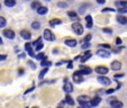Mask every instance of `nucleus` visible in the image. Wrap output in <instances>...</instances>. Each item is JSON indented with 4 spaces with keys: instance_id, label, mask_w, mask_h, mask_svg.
I'll use <instances>...</instances> for the list:
<instances>
[{
    "instance_id": "23",
    "label": "nucleus",
    "mask_w": 127,
    "mask_h": 108,
    "mask_svg": "<svg viewBox=\"0 0 127 108\" xmlns=\"http://www.w3.org/2000/svg\"><path fill=\"white\" fill-rule=\"evenodd\" d=\"M65 103H66L67 105H70V106L74 105V100H73V99H72V97L69 96V95H66V97H65Z\"/></svg>"
},
{
    "instance_id": "48",
    "label": "nucleus",
    "mask_w": 127,
    "mask_h": 108,
    "mask_svg": "<svg viewBox=\"0 0 127 108\" xmlns=\"http://www.w3.org/2000/svg\"><path fill=\"white\" fill-rule=\"evenodd\" d=\"M78 108H84V107H83V106H80V107H78Z\"/></svg>"
},
{
    "instance_id": "6",
    "label": "nucleus",
    "mask_w": 127,
    "mask_h": 108,
    "mask_svg": "<svg viewBox=\"0 0 127 108\" xmlns=\"http://www.w3.org/2000/svg\"><path fill=\"white\" fill-rule=\"evenodd\" d=\"M109 104H110V106L113 108H123L124 107V104H123L122 101L118 100L117 98L114 99V100H111V101H109Z\"/></svg>"
},
{
    "instance_id": "22",
    "label": "nucleus",
    "mask_w": 127,
    "mask_h": 108,
    "mask_svg": "<svg viewBox=\"0 0 127 108\" xmlns=\"http://www.w3.org/2000/svg\"><path fill=\"white\" fill-rule=\"evenodd\" d=\"M47 11H48V9L46 7H43V6H41V7L37 9V14L38 15H45Z\"/></svg>"
},
{
    "instance_id": "24",
    "label": "nucleus",
    "mask_w": 127,
    "mask_h": 108,
    "mask_svg": "<svg viewBox=\"0 0 127 108\" xmlns=\"http://www.w3.org/2000/svg\"><path fill=\"white\" fill-rule=\"evenodd\" d=\"M61 24H62V20L61 19H52V20H50L51 26H56V25H61Z\"/></svg>"
},
{
    "instance_id": "27",
    "label": "nucleus",
    "mask_w": 127,
    "mask_h": 108,
    "mask_svg": "<svg viewBox=\"0 0 127 108\" xmlns=\"http://www.w3.org/2000/svg\"><path fill=\"white\" fill-rule=\"evenodd\" d=\"M51 64H52V63H51L50 61L46 60V58L44 59V60H42V62H41V65H42L43 68H47V67H50Z\"/></svg>"
},
{
    "instance_id": "36",
    "label": "nucleus",
    "mask_w": 127,
    "mask_h": 108,
    "mask_svg": "<svg viewBox=\"0 0 127 108\" xmlns=\"http://www.w3.org/2000/svg\"><path fill=\"white\" fill-rule=\"evenodd\" d=\"M89 47H90V43H84L83 45L81 46V48H82V50H88Z\"/></svg>"
},
{
    "instance_id": "25",
    "label": "nucleus",
    "mask_w": 127,
    "mask_h": 108,
    "mask_svg": "<svg viewBox=\"0 0 127 108\" xmlns=\"http://www.w3.org/2000/svg\"><path fill=\"white\" fill-rule=\"evenodd\" d=\"M5 5L7 7H14L16 5V0H5Z\"/></svg>"
},
{
    "instance_id": "28",
    "label": "nucleus",
    "mask_w": 127,
    "mask_h": 108,
    "mask_svg": "<svg viewBox=\"0 0 127 108\" xmlns=\"http://www.w3.org/2000/svg\"><path fill=\"white\" fill-rule=\"evenodd\" d=\"M47 72H48V69H47V68H44V69L41 71V73H39V75H38V79H43V78H44V75H45L46 73H47Z\"/></svg>"
},
{
    "instance_id": "2",
    "label": "nucleus",
    "mask_w": 127,
    "mask_h": 108,
    "mask_svg": "<svg viewBox=\"0 0 127 108\" xmlns=\"http://www.w3.org/2000/svg\"><path fill=\"white\" fill-rule=\"evenodd\" d=\"M44 38L50 41V42H53V41H55V36H54V34L52 33V31L45 29V31H44Z\"/></svg>"
},
{
    "instance_id": "20",
    "label": "nucleus",
    "mask_w": 127,
    "mask_h": 108,
    "mask_svg": "<svg viewBox=\"0 0 127 108\" xmlns=\"http://www.w3.org/2000/svg\"><path fill=\"white\" fill-rule=\"evenodd\" d=\"M64 44L69 47H74V46H77V41L75 39H65Z\"/></svg>"
},
{
    "instance_id": "3",
    "label": "nucleus",
    "mask_w": 127,
    "mask_h": 108,
    "mask_svg": "<svg viewBox=\"0 0 127 108\" xmlns=\"http://www.w3.org/2000/svg\"><path fill=\"white\" fill-rule=\"evenodd\" d=\"M82 75H83V74H82L80 71L74 72V73H73V75H72V78H73V81L78 82V83L82 82V81H83V77H82Z\"/></svg>"
},
{
    "instance_id": "50",
    "label": "nucleus",
    "mask_w": 127,
    "mask_h": 108,
    "mask_svg": "<svg viewBox=\"0 0 127 108\" xmlns=\"http://www.w3.org/2000/svg\"><path fill=\"white\" fill-rule=\"evenodd\" d=\"M58 108H63V107H58Z\"/></svg>"
},
{
    "instance_id": "32",
    "label": "nucleus",
    "mask_w": 127,
    "mask_h": 108,
    "mask_svg": "<svg viewBox=\"0 0 127 108\" xmlns=\"http://www.w3.org/2000/svg\"><path fill=\"white\" fill-rule=\"evenodd\" d=\"M32 27H33L34 29H39V27H41V23L39 22H34L33 24H32Z\"/></svg>"
},
{
    "instance_id": "43",
    "label": "nucleus",
    "mask_w": 127,
    "mask_h": 108,
    "mask_svg": "<svg viewBox=\"0 0 127 108\" xmlns=\"http://www.w3.org/2000/svg\"><path fill=\"white\" fill-rule=\"evenodd\" d=\"M124 77V74H115L114 75V78H115V79H119V78H123Z\"/></svg>"
},
{
    "instance_id": "15",
    "label": "nucleus",
    "mask_w": 127,
    "mask_h": 108,
    "mask_svg": "<svg viewBox=\"0 0 127 108\" xmlns=\"http://www.w3.org/2000/svg\"><path fill=\"white\" fill-rule=\"evenodd\" d=\"M110 67H111V69H113L114 71H118V70L122 69V63H120L119 61H113Z\"/></svg>"
},
{
    "instance_id": "44",
    "label": "nucleus",
    "mask_w": 127,
    "mask_h": 108,
    "mask_svg": "<svg viewBox=\"0 0 127 108\" xmlns=\"http://www.w3.org/2000/svg\"><path fill=\"white\" fill-rule=\"evenodd\" d=\"M7 59V55H0V61H3Z\"/></svg>"
},
{
    "instance_id": "41",
    "label": "nucleus",
    "mask_w": 127,
    "mask_h": 108,
    "mask_svg": "<svg viewBox=\"0 0 127 108\" xmlns=\"http://www.w3.org/2000/svg\"><path fill=\"white\" fill-rule=\"evenodd\" d=\"M100 46L103 48V50H106V48H110V45H109V44H101Z\"/></svg>"
},
{
    "instance_id": "11",
    "label": "nucleus",
    "mask_w": 127,
    "mask_h": 108,
    "mask_svg": "<svg viewBox=\"0 0 127 108\" xmlns=\"http://www.w3.org/2000/svg\"><path fill=\"white\" fill-rule=\"evenodd\" d=\"M3 36H6L9 39H12L15 38V32L11 31V29H5L3 31Z\"/></svg>"
},
{
    "instance_id": "39",
    "label": "nucleus",
    "mask_w": 127,
    "mask_h": 108,
    "mask_svg": "<svg viewBox=\"0 0 127 108\" xmlns=\"http://www.w3.org/2000/svg\"><path fill=\"white\" fill-rule=\"evenodd\" d=\"M106 11H115V9H113V8H103L102 9V12H106Z\"/></svg>"
},
{
    "instance_id": "19",
    "label": "nucleus",
    "mask_w": 127,
    "mask_h": 108,
    "mask_svg": "<svg viewBox=\"0 0 127 108\" xmlns=\"http://www.w3.org/2000/svg\"><path fill=\"white\" fill-rule=\"evenodd\" d=\"M117 23H119V24L122 25H126L127 24V18L125 16H123V15H119V16H117Z\"/></svg>"
},
{
    "instance_id": "12",
    "label": "nucleus",
    "mask_w": 127,
    "mask_h": 108,
    "mask_svg": "<svg viewBox=\"0 0 127 108\" xmlns=\"http://www.w3.org/2000/svg\"><path fill=\"white\" fill-rule=\"evenodd\" d=\"M63 90H64L65 92H72L73 91V86H72V83L71 82H67V81H65V83H64V86H63Z\"/></svg>"
},
{
    "instance_id": "49",
    "label": "nucleus",
    "mask_w": 127,
    "mask_h": 108,
    "mask_svg": "<svg viewBox=\"0 0 127 108\" xmlns=\"http://www.w3.org/2000/svg\"><path fill=\"white\" fill-rule=\"evenodd\" d=\"M0 9H1V5H0Z\"/></svg>"
},
{
    "instance_id": "51",
    "label": "nucleus",
    "mask_w": 127,
    "mask_h": 108,
    "mask_svg": "<svg viewBox=\"0 0 127 108\" xmlns=\"http://www.w3.org/2000/svg\"><path fill=\"white\" fill-rule=\"evenodd\" d=\"M33 108H37V107H33Z\"/></svg>"
},
{
    "instance_id": "26",
    "label": "nucleus",
    "mask_w": 127,
    "mask_h": 108,
    "mask_svg": "<svg viewBox=\"0 0 127 108\" xmlns=\"http://www.w3.org/2000/svg\"><path fill=\"white\" fill-rule=\"evenodd\" d=\"M31 7H32V9H38L39 7H41V2L39 1H33L32 2V5H31Z\"/></svg>"
},
{
    "instance_id": "31",
    "label": "nucleus",
    "mask_w": 127,
    "mask_h": 108,
    "mask_svg": "<svg viewBox=\"0 0 127 108\" xmlns=\"http://www.w3.org/2000/svg\"><path fill=\"white\" fill-rule=\"evenodd\" d=\"M7 22H6V18H3L2 16H0V27H5Z\"/></svg>"
},
{
    "instance_id": "42",
    "label": "nucleus",
    "mask_w": 127,
    "mask_h": 108,
    "mask_svg": "<svg viewBox=\"0 0 127 108\" xmlns=\"http://www.w3.org/2000/svg\"><path fill=\"white\" fill-rule=\"evenodd\" d=\"M116 44H117V45H120V44H122V39H120L119 37L116 38Z\"/></svg>"
},
{
    "instance_id": "14",
    "label": "nucleus",
    "mask_w": 127,
    "mask_h": 108,
    "mask_svg": "<svg viewBox=\"0 0 127 108\" xmlns=\"http://www.w3.org/2000/svg\"><path fill=\"white\" fill-rule=\"evenodd\" d=\"M92 56V54H91V52L90 51H86L84 52V54L81 56V63H84V62H87V61L89 60V59Z\"/></svg>"
},
{
    "instance_id": "34",
    "label": "nucleus",
    "mask_w": 127,
    "mask_h": 108,
    "mask_svg": "<svg viewBox=\"0 0 127 108\" xmlns=\"http://www.w3.org/2000/svg\"><path fill=\"white\" fill-rule=\"evenodd\" d=\"M91 38H92V36L90 35V34H88V35L86 36V37H84V39H83V42L84 43H89V42L91 41Z\"/></svg>"
},
{
    "instance_id": "5",
    "label": "nucleus",
    "mask_w": 127,
    "mask_h": 108,
    "mask_svg": "<svg viewBox=\"0 0 127 108\" xmlns=\"http://www.w3.org/2000/svg\"><path fill=\"white\" fill-rule=\"evenodd\" d=\"M97 55L100 56V58H103V59H108L110 56V53L108 52V51L103 50V48H100V50L97 51Z\"/></svg>"
},
{
    "instance_id": "45",
    "label": "nucleus",
    "mask_w": 127,
    "mask_h": 108,
    "mask_svg": "<svg viewBox=\"0 0 127 108\" xmlns=\"http://www.w3.org/2000/svg\"><path fill=\"white\" fill-rule=\"evenodd\" d=\"M97 2L100 3V5H103V3L106 2V0H97Z\"/></svg>"
},
{
    "instance_id": "35",
    "label": "nucleus",
    "mask_w": 127,
    "mask_h": 108,
    "mask_svg": "<svg viewBox=\"0 0 127 108\" xmlns=\"http://www.w3.org/2000/svg\"><path fill=\"white\" fill-rule=\"evenodd\" d=\"M58 7L59 8H66L67 7V3L66 2H62V1H61V2L58 3Z\"/></svg>"
},
{
    "instance_id": "38",
    "label": "nucleus",
    "mask_w": 127,
    "mask_h": 108,
    "mask_svg": "<svg viewBox=\"0 0 127 108\" xmlns=\"http://www.w3.org/2000/svg\"><path fill=\"white\" fill-rule=\"evenodd\" d=\"M115 90H116V89H113V88H111V89H108L107 91H106V94H107V95H110V94H114V92H115Z\"/></svg>"
},
{
    "instance_id": "21",
    "label": "nucleus",
    "mask_w": 127,
    "mask_h": 108,
    "mask_svg": "<svg viewBox=\"0 0 127 108\" xmlns=\"http://www.w3.org/2000/svg\"><path fill=\"white\" fill-rule=\"evenodd\" d=\"M116 6L119 8L122 7H127V0H119V1H116Z\"/></svg>"
},
{
    "instance_id": "1",
    "label": "nucleus",
    "mask_w": 127,
    "mask_h": 108,
    "mask_svg": "<svg viewBox=\"0 0 127 108\" xmlns=\"http://www.w3.org/2000/svg\"><path fill=\"white\" fill-rule=\"evenodd\" d=\"M72 29L77 35H81L83 33V26H82L80 23H73L72 24Z\"/></svg>"
},
{
    "instance_id": "13",
    "label": "nucleus",
    "mask_w": 127,
    "mask_h": 108,
    "mask_svg": "<svg viewBox=\"0 0 127 108\" xmlns=\"http://www.w3.org/2000/svg\"><path fill=\"white\" fill-rule=\"evenodd\" d=\"M80 72L82 74H90L92 72V69L89 67H84V65H80Z\"/></svg>"
},
{
    "instance_id": "8",
    "label": "nucleus",
    "mask_w": 127,
    "mask_h": 108,
    "mask_svg": "<svg viewBox=\"0 0 127 108\" xmlns=\"http://www.w3.org/2000/svg\"><path fill=\"white\" fill-rule=\"evenodd\" d=\"M95 71L98 73V74H100V75H105V74H107L108 73V68H106V67H97L96 69H95Z\"/></svg>"
},
{
    "instance_id": "18",
    "label": "nucleus",
    "mask_w": 127,
    "mask_h": 108,
    "mask_svg": "<svg viewBox=\"0 0 127 108\" xmlns=\"http://www.w3.org/2000/svg\"><path fill=\"white\" fill-rule=\"evenodd\" d=\"M91 100L90 99V97H88V96H86V95H83V96H79L78 97V101H79L80 104H82V103H89V101Z\"/></svg>"
},
{
    "instance_id": "4",
    "label": "nucleus",
    "mask_w": 127,
    "mask_h": 108,
    "mask_svg": "<svg viewBox=\"0 0 127 108\" xmlns=\"http://www.w3.org/2000/svg\"><path fill=\"white\" fill-rule=\"evenodd\" d=\"M97 80H98L101 84H103V86H109V84H110V82H111L110 79H109V78H107V77H105V75H99Z\"/></svg>"
},
{
    "instance_id": "10",
    "label": "nucleus",
    "mask_w": 127,
    "mask_h": 108,
    "mask_svg": "<svg viewBox=\"0 0 127 108\" xmlns=\"http://www.w3.org/2000/svg\"><path fill=\"white\" fill-rule=\"evenodd\" d=\"M32 45H33V44L26 43V45H25V48H26V51L28 52V55H29V56H32V58H36V54L34 53L33 48H32Z\"/></svg>"
},
{
    "instance_id": "29",
    "label": "nucleus",
    "mask_w": 127,
    "mask_h": 108,
    "mask_svg": "<svg viewBox=\"0 0 127 108\" xmlns=\"http://www.w3.org/2000/svg\"><path fill=\"white\" fill-rule=\"evenodd\" d=\"M67 16L73 18V19H78V14L75 11H67Z\"/></svg>"
},
{
    "instance_id": "16",
    "label": "nucleus",
    "mask_w": 127,
    "mask_h": 108,
    "mask_svg": "<svg viewBox=\"0 0 127 108\" xmlns=\"http://www.w3.org/2000/svg\"><path fill=\"white\" fill-rule=\"evenodd\" d=\"M86 22H87V28H92L94 26V19H92V17L90 15L86 17Z\"/></svg>"
},
{
    "instance_id": "47",
    "label": "nucleus",
    "mask_w": 127,
    "mask_h": 108,
    "mask_svg": "<svg viewBox=\"0 0 127 108\" xmlns=\"http://www.w3.org/2000/svg\"><path fill=\"white\" fill-rule=\"evenodd\" d=\"M0 44H2V39L0 38Z\"/></svg>"
},
{
    "instance_id": "46",
    "label": "nucleus",
    "mask_w": 127,
    "mask_h": 108,
    "mask_svg": "<svg viewBox=\"0 0 127 108\" xmlns=\"http://www.w3.org/2000/svg\"><path fill=\"white\" fill-rule=\"evenodd\" d=\"M72 68H73V63L69 62V64H67V69H72Z\"/></svg>"
},
{
    "instance_id": "30",
    "label": "nucleus",
    "mask_w": 127,
    "mask_h": 108,
    "mask_svg": "<svg viewBox=\"0 0 127 108\" xmlns=\"http://www.w3.org/2000/svg\"><path fill=\"white\" fill-rule=\"evenodd\" d=\"M46 56H45V54L44 53H38L37 55H36V60H39V61H42V60H44Z\"/></svg>"
},
{
    "instance_id": "40",
    "label": "nucleus",
    "mask_w": 127,
    "mask_h": 108,
    "mask_svg": "<svg viewBox=\"0 0 127 108\" xmlns=\"http://www.w3.org/2000/svg\"><path fill=\"white\" fill-rule=\"evenodd\" d=\"M27 63H28V64L31 65V68H32V69H36V65L34 64V62H33V61H28V62H27Z\"/></svg>"
},
{
    "instance_id": "37",
    "label": "nucleus",
    "mask_w": 127,
    "mask_h": 108,
    "mask_svg": "<svg viewBox=\"0 0 127 108\" xmlns=\"http://www.w3.org/2000/svg\"><path fill=\"white\" fill-rule=\"evenodd\" d=\"M102 32H103V33H106V34H111V33H113V31H111L110 28H103Z\"/></svg>"
},
{
    "instance_id": "9",
    "label": "nucleus",
    "mask_w": 127,
    "mask_h": 108,
    "mask_svg": "<svg viewBox=\"0 0 127 108\" xmlns=\"http://www.w3.org/2000/svg\"><path fill=\"white\" fill-rule=\"evenodd\" d=\"M20 36H22L24 39L28 41V39H31L32 34H31V32L27 31V29H23V31H20Z\"/></svg>"
},
{
    "instance_id": "33",
    "label": "nucleus",
    "mask_w": 127,
    "mask_h": 108,
    "mask_svg": "<svg viewBox=\"0 0 127 108\" xmlns=\"http://www.w3.org/2000/svg\"><path fill=\"white\" fill-rule=\"evenodd\" d=\"M117 11L119 14H127V7H122L119 9H117Z\"/></svg>"
},
{
    "instance_id": "17",
    "label": "nucleus",
    "mask_w": 127,
    "mask_h": 108,
    "mask_svg": "<svg viewBox=\"0 0 127 108\" xmlns=\"http://www.w3.org/2000/svg\"><path fill=\"white\" fill-rule=\"evenodd\" d=\"M100 101H101L100 97H95L94 99L90 100V105H91V107H96V106H98L100 104Z\"/></svg>"
},
{
    "instance_id": "7",
    "label": "nucleus",
    "mask_w": 127,
    "mask_h": 108,
    "mask_svg": "<svg viewBox=\"0 0 127 108\" xmlns=\"http://www.w3.org/2000/svg\"><path fill=\"white\" fill-rule=\"evenodd\" d=\"M33 45H34V47H35L36 51H41L42 48L44 47L43 43H42V37H38V38H37V39H36V41L33 43Z\"/></svg>"
}]
</instances>
